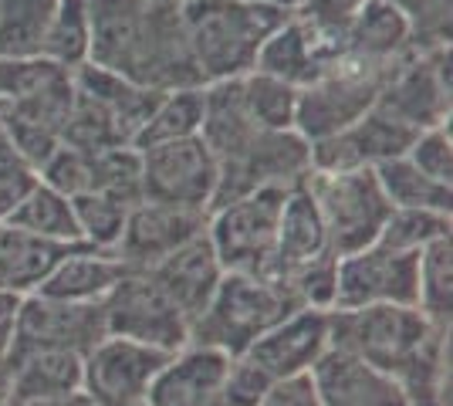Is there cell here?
Wrapping results in <instances>:
<instances>
[{"label": "cell", "mask_w": 453, "mask_h": 406, "mask_svg": "<svg viewBox=\"0 0 453 406\" xmlns=\"http://www.w3.org/2000/svg\"><path fill=\"white\" fill-rule=\"evenodd\" d=\"M342 44L345 55L379 68H396L410 51H416L410 18L386 0H365V7L342 31Z\"/></svg>", "instance_id": "603a6c76"}, {"label": "cell", "mask_w": 453, "mask_h": 406, "mask_svg": "<svg viewBox=\"0 0 453 406\" xmlns=\"http://www.w3.org/2000/svg\"><path fill=\"white\" fill-rule=\"evenodd\" d=\"M88 51H92V24L85 0H58L41 41V58L58 68L78 72L81 65H88Z\"/></svg>", "instance_id": "f546056e"}, {"label": "cell", "mask_w": 453, "mask_h": 406, "mask_svg": "<svg viewBox=\"0 0 453 406\" xmlns=\"http://www.w3.org/2000/svg\"><path fill=\"white\" fill-rule=\"evenodd\" d=\"M332 349V311L295 309L274 329H267L244 356L267 379L308 376L311 366Z\"/></svg>", "instance_id": "2e32d148"}, {"label": "cell", "mask_w": 453, "mask_h": 406, "mask_svg": "<svg viewBox=\"0 0 453 406\" xmlns=\"http://www.w3.org/2000/svg\"><path fill=\"white\" fill-rule=\"evenodd\" d=\"M139 406H150V403H139Z\"/></svg>", "instance_id": "c3c4849f"}, {"label": "cell", "mask_w": 453, "mask_h": 406, "mask_svg": "<svg viewBox=\"0 0 453 406\" xmlns=\"http://www.w3.org/2000/svg\"><path fill=\"white\" fill-rule=\"evenodd\" d=\"M72 203H75L81 244L85 248H98V251H115V244L122 237V227H126V217H129L133 207L109 194H81Z\"/></svg>", "instance_id": "8d00e7d4"}, {"label": "cell", "mask_w": 453, "mask_h": 406, "mask_svg": "<svg viewBox=\"0 0 453 406\" xmlns=\"http://www.w3.org/2000/svg\"><path fill=\"white\" fill-rule=\"evenodd\" d=\"M271 387H274V379H267L247 356H230V369H226V400H230V406H254Z\"/></svg>", "instance_id": "ab89813d"}, {"label": "cell", "mask_w": 453, "mask_h": 406, "mask_svg": "<svg viewBox=\"0 0 453 406\" xmlns=\"http://www.w3.org/2000/svg\"><path fill=\"white\" fill-rule=\"evenodd\" d=\"M20 295L0 288V372L7 369L11 356H14V342H18V318H20Z\"/></svg>", "instance_id": "7bdbcfd3"}, {"label": "cell", "mask_w": 453, "mask_h": 406, "mask_svg": "<svg viewBox=\"0 0 453 406\" xmlns=\"http://www.w3.org/2000/svg\"><path fill=\"white\" fill-rule=\"evenodd\" d=\"M92 24L88 65L152 92L203 85L189 58L180 0H85Z\"/></svg>", "instance_id": "6da1fadb"}, {"label": "cell", "mask_w": 453, "mask_h": 406, "mask_svg": "<svg viewBox=\"0 0 453 406\" xmlns=\"http://www.w3.org/2000/svg\"><path fill=\"white\" fill-rule=\"evenodd\" d=\"M304 183L319 207L328 251L335 257L376 244L382 224L393 211L379 187L376 170H349V173H315L311 170Z\"/></svg>", "instance_id": "8992f818"}, {"label": "cell", "mask_w": 453, "mask_h": 406, "mask_svg": "<svg viewBox=\"0 0 453 406\" xmlns=\"http://www.w3.org/2000/svg\"><path fill=\"white\" fill-rule=\"evenodd\" d=\"M241 92H244L247 112L261 129H295V112H298L295 85L261 72H247L241 75Z\"/></svg>", "instance_id": "d590c367"}, {"label": "cell", "mask_w": 453, "mask_h": 406, "mask_svg": "<svg viewBox=\"0 0 453 406\" xmlns=\"http://www.w3.org/2000/svg\"><path fill=\"white\" fill-rule=\"evenodd\" d=\"M180 14L189 58L203 85L247 75L267 34L291 18L274 4L250 0H187L180 4Z\"/></svg>", "instance_id": "7a4b0ae2"}, {"label": "cell", "mask_w": 453, "mask_h": 406, "mask_svg": "<svg viewBox=\"0 0 453 406\" xmlns=\"http://www.w3.org/2000/svg\"><path fill=\"white\" fill-rule=\"evenodd\" d=\"M453 237V217L450 213H436V211H410V207H393L382 234H379V244L393 248L403 254H419L423 248H430L434 241Z\"/></svg>", "instance_id": "e575fe53"}, {"label": "cell", "mask_w": 453, "mask_h": 406, "mask_svg": "<svg viewBox=\"0 0 453 406\" xmlns=\"http://www.w3.org/2000/svg\"><path fill=\"white\" fill-rule=\"evenodd\" d=\"M362 7H365V0H304L295 14L304 18L308 24H315L319 31L342 34L349 27V20L356 18Z\"/></svg>", "instance_id": "60d3db41"}, {"label": "cell", "mask_w": 453, "mask_h": 406, "mask_svg": "<svg viewBox=\"0 0 453 406\" xmlns=\"http://www.w3.org/2000/svg\"><path fill=\"white\" fill-rule=\"evenodd\" d=\"M393 68H379L352 58L342 51L328 61L319 75L304 88H298V112H295V133L308 142H319L325 135H335L359 122L379 98L382 81Z\"/></svg>", "instance_id": "5b68a950"}, {"label": "cell", "mask_w": 453, "mask_h": 406, "mask_svg": "<svg viewBox=\"0 0 453 406\" xmlns=\"http://www.w3.org/2000/svg\"><path fill=\"white\" fill-rule=\"evenodd\" d=\"M254 406H319L311 376H295V379H278Z\"/></svg>", "instance_id": "b9f144b4"}, {"label": "cell", "mask_w": 453, "mask_h": 406, "mask_svg": "<svg viewBox=\"0 0 453 406\" xmlns=\"http://www.w3.org/2000/svg\"><path fill=\"white\" fill-rule=\"evenodd\" d=\"M75 244L44 241L38 234H27L11 224H0V288L14 295H35L55 264Z\"/></svg>", "instance_id": "83f0119b"}, {"label": "cell", "mask_w": 453, "mask_h": 406, "mask_svg": "<svg viewBox=\"0 0 453 406\" xmlns=\"http://www.w3.org/2000/svg\"><path fill=\"white\" fill-rule=\"evenodd\" d=\"M207 217L210 213L176 207V203L139 200L126 217L115 254L126 264V271H150L166 254H173L176 248H183L187 241L207 231Z\"/></svg>", "instance_id": "5bb4252c"}, {"label": "cell", "mask_w": 453, "mask_h": 406, "mask_svg": "<svg viewBox=\"0 0 453 406\" xmlns=\"http://www.w3.org/2000/svg\"><path fill=\"white\" fill-rule=\"evenodd\" d=\"M4 146H7V135H4V129H0V153H4Z\"/></svg>", "instance_id": "bcb514c9"}, {"label": "cell", "mask_w": 453, "mask_h": 406, "mask_svg": "<svg viewBox=\"0 0 453 406\" xmlns=\"http://www.w3.org/2000/svg\"><path fill=\"white\" fill-rule=\"evenodd\" d=\"M173 352L142 346L133 339L102 335L81 356V393L98 406H139L146 403L156 372Z\"/></svg>", "instance_id": "7c38bea8"}, {"label": "cell", "mask_w": 453, "mask_h": 406, "mask_svg": "<svg viewBox=\"0 0 453 406\" xmlns=\"http://www.w3.org/2000/svg\"><path fill=\"white\" fill-rule=\"evenodd\" d=\"M146 274L163 288V295L187 315V322L193 326L196 315L207 309L210 295L220 285L224 268H220V261H217V254H213L207 241V231H203L200 237L187 241L183 248L166 254L159 264H152Z\"/></svg>", "instance_id": "7402d4cb"}, {"label": "cell", "mask_w": 453, "mask_h": 406, "mask_svg": "<svg viewBox=\"0 0 453 406\" xmlns=\"http://www.w3.org/2000/svg\"><path fill=\"white\" fill-rule=\"evenodd\" d=\"M41 406H98V403L88 400V396L78 389V393H68V396H61V400H51V403H41Z\"/></svg>", "instance_id": "ee69618b"}, {"label": "cell", "mask_w": 453, "mask_h": 406, "mask_svg": "<svg viewBox=\"0 0 453 406\" xmlns=\"http://www.w3.org/2000/svg\"><path fill=\"white\" fill-rule=\"evenodd\" d=\"M11 227H20L27 234H38L44 241H58V244H81L75 220V203L72 196L58 194L48 183H38L31 196L20 203L14 217L7 220Z\"/></svg>", "instance_id": "d6a6232c"}, {"label": "cell", "mask_w": 453, "mask_h": 406, "mask_svg": "<svg viewBox=\"0 0 453 406\" xmlns=\"http://www.w3.org/2000/svg\"><path fill=\"white\" fill-rule=\"evenodd\" d=\"M41 183V173L11 149V142L0 153V224H7L14 211L31 196V190Z\"/></svg>", "instance_id": "f35d334b"}, {"label": "cell", "mask_w": 453, "mask_h": 406, "mask_svg": "<svg viewBox=\"0 0 453 406\" xmlns=\"http://www.w3.org/2000/svg\"><path fill=\"white\" fill-rule=\"evenodd\" d=\"M328 251V237L321 227L319 207L311 200L308 183H298L284 194L281 217H278V241H274V268L267 278H281L288 271L302 268L308 261H319Z\"/></svg>", "instance_id": "484cf974"}, {"label": "cell", "mask_w": 453, "mask_h": 406, "mask_svg": "<svg viewBox=\"0 0 453 406\" xmlns=\"http://www.w3.org/2000/svg\"><path fill=\"white\" fill-rule=\"evenodd\" d=\"M308 376H311L319 406H406V396L389 372L369 366L335 346L311 366Z\"/></svg>", "instance_id": "44dd1931"}, {"label": "cell", "mask_w": 453, "mask_h": 406, "mask_svg": "<svg viewBox=\"0 0 453 406\" xmlns=\"http://www.w3.org/2000/svg\"><path fill=\"white\" fill-rule=\"evenodd\" d=\"M180 4H187V0H180Z\"/></svg>", "instance_id": "681fc988"}, {"label": "cell", "mask_w": 453, "mask_h": 406, "mask_svg": "<svg viewBox=\"0 0 453 406\" xmlns=\"http://www.w3.org/2000/svg\"><path fill=\"white\" fill-rule=\"evenodd\" d=\"M376 180L386 200H389V207L453 213V187H443V183L430 180L426 173H419L406 156L376 166Z\"/></svg>", "instance_id": "1f68e13d"}, {"label": "cell", "mask_w": 453, "mask_h": 406, "mask_svg": "<svg viewBox=\"0 0 453 406\" xmlns=\"http://www.w3.org/2000/svg\"><path fill=\"white\" fill-rule=\"evenodd\" d=\"M311 173V142L295 129H261L237 159L220 166L213 207L254 190H291ZM210 207V211H213Z\"/></svg>", "instance_id": "8fae6325"}, {"label": "cell", "mask_w": 453, "mask_h": 406, "mask_svg": "<svg viewBox=\"0 0 453 406\" xmlns=\"http://www.w3.org/2000/svg\"><path fill=\"white\" fill-rule=\"evenodd\" d=\"M139 166H142V200L210 213L220 166L200 135L139 149Z\"/></svg>", "instance_id": "30bf717a"}, {"label": "cell", "mask_w": 453, "mask_h": 406, "mask_svg": "<svg viewBox=\"0 0 453 406\" xmlns=\"http://www.w3.org/2000/svg\"><path fill=\"white\" fill-rule=\"evenodd\" d=\"M75 88L81 96H88L92 102H98L109 119L115 122V133L126 146H133L142 122L150 119L152 105L159 102L163 92H152V88H142L129 78L115 75V72H105V68H95V65H81L75 72Z\"/></svg>", "instance_id": "4316f807"}, {"label": "cell", "mask_w": 453, "mask_h": 406, "mask_svg": "<svg viewBox=\"0 0 453 406\" xmlns=\"http://www.w3.org/2000/svg\"><path fill=\"white\" fill-rule=\"evenodd\" d=\"M416 264L419 254L393 251L379 241L345 254L335 268V309L416 305Z\"/></svg>", "instance_id": "4fadbf2b"}, {"label": "cell", "mask_w": 453, "mask_h": 406, "mask_svg": "<svg viewBox=\"0 0 453 406\" xmlns=\"http://www.w3.org/2000/svg\"><path fill=\"white\" fill-rule=\"evenodd\" d=\"M386 4H393V7H399L406 18H410V24H413V18L423 11V0H386Z\"/></svg>", "instance_id": "f6af8a7d"}, {"label": "cell", "mask_w": 453, "mask_h": 406, "mask_svg": "<svg viewBox=\"0 0 453 406\" xmlns=\"http://www.w3.org/2000/svg\"><path fill=\"white\" fill-rule=\"evenodd\" d=\"M58 0H0V58H41Z\"/></svg>", "instance_id": "836d02e7"}, {"label": "cell", "mask_w": 453, "mask_h": 406, "mask_svg": "<svg viewBox=\"0 0 453 406\" xmlns=\"http://www.w3.org/2000/svg\"><path fill=\"white\" fill-rule=\"evenodd\" d=\"M284 194L288 190H254L210 211L207 241L220 268L230 274H271Z\"/></svg>", "instance_id": "52a82bcc"}, {"label": "cell", "mask_w": 453, "mask_h": 406, "mask_svg": "<svg viewBox=\"0 0 453 406\" xmlns=\"http://www.w3.org/2000/svg\"><path fill=\"white\" fill-rule=\"evenodd\" d=\"M230 356L187 342L156 372L146 403L150 406H230L226 400Z\"/></svg>", "instance_id": "d6986e66"}, {"label": "cell", "mask_w": 453, "mask_h": 406, "mask_svg": "<svg viewBox=\"0 0 453 406\" xmlns=\"http://www.w3.org/2000/svg\"><path fill=\"white\" fill-rule=\"evenodd\" d=\"M416 309L434 326L450 329L453 318V237L434 241L416 264Z\"/></svg>", "instance_id": "4dcf8cb0"}, {"label": "cell", "mask_w": 453, "mask_h": 406, "mask_svg": "<svg viewBox=\"0 0 453 406\" xmlns=\"http://www.w3.org/2000/svg\"><path fill=\"white\" fill-rule=\"evenodd\" d=\"M250 4H267V0H250Z\"/></svg>", "instance_id": "7dc6e473"}, {"label": "cell", "mask_w": 453, "mask_h": 406, "mask_svg": "<svg viewBox=\"0 0 453 406\" xmlns=\"http://www.w3.org/2000/svg\"><path fill=\"white\" fill-rule=\"evenodd\" d=\"M450 44L430 51H410L382 81L372 109L396 119L399 126L423 133L434 126H450Z\"/></svg>", "instance_id": "ba28073f"}, {"label": "cell", "mask_w": 453, "mask_h": 406, "mask_svg": "<svg viewBox=\"0 0 453 406\" xmlns=\"http://www.w3.org/2000/svg\"><path fill=\"white\" fill-rule=\"evenodd\" d=\"M126 274V264L115 251H98L75 244L55 264V271L44 278L35 295H48L58 302H75V305H98L115 288V281Z\"/></svg>", "instance_id": "d4e9b609"}, {"label": "cell", "mask_w": 453, "mask_h": 406, "mask_svg": "<svg viewBox=\"0 0 453 406\" xmlns=\"http://www.w3.org/2000/svg\"><path fill=\"white\" fill-rule=\"evenodd\" d=\"M413 139H416L413 129L399 126L396 119L382 116L379 109H369L349 129L311 142V170L315 173L376 170V166L389 163V159L406 156Z\"/></svg>", "instance_id": "9a60e30c"}, {"label": "cell", "mask_w": 453, "mask_h": 406, "mask_svg": "<svg viewBox=\"0 0 453 406\" xmlns=\"http://www.w3.org/2000/svg\"><path fill=\"white\" fill-rule=\"evenodd\" d=\"M102 335H109L102 302L75 305V302H58L48 295H24L14 352L18 349H61V352L85 356Z\"/></svg>", "instance_id": "e0dca14e"}, {"label": "cell", "mask_w": 453, "mask_h": 406, "mask_svg": "<svg viewBox=\"0 0 453 406\" xmlns=\"http://www.w3.org/2000/svg\"><path fill=\"white\" fill-rule=\"evenodd\" d=\"M261 126L247 112L241 78L226 81H207L203 85V119H200V139L207 142L217 166L244 153L247 146L257 139Z\"/></svg>", "instance_id": "cb8c5ba5"}, {"label": "cell", "mask_w": 453, "mask_h": 406, "mask_svg": "<svg viewBox=\"0 0 453 406\" xmlns=\"http://www.w3.org/2000/svg\"><path fill=\"white\" fill-rule=\"evenodd\" d=\"M440 329L416 305L332 309V346L399 379Z\"/></svg>", "instance_id": "277c9868"}, {"label": "cell", "mask_w": 453, "mask_h": 406, "mask_svg": "<svg viewBox=\"0 0 453 406\" xmlns=\"http://www.w3.org/2000/svg\"><path fill=\"white\" fill-rule=\"evenodd\" d=\"M406 159L413 163L419 173H426L430 180L453 187V135L450 126H434L416 133V139L406 149Z\"/></svg>", "instance_id": "74e56055"}, {"label": "cell", "mask_w": 453, "mask_h": 406, "mask_svg": "<svg viewBox=\"0 0 453 406\" xmlns=\"http://www.w3.org/2000/svg\"><path fill=\"white\" fill-rule=\"evenodd\" d=\"M295 309L298 305L274 278L224 271L207 309L189 326V342L217 349L224 356H244L267 329H274Z\"/></svg>", "instance_id": "3957f363"}, {"label": "cell", "mask_w": 453, "mask_h": 406, "mask_svg": "<svg viewBox=\"0 0 453 406\" xmlns=\"http://www.w3.org/2000/svg\"><path fill=\"white\" fill-rule=\"evenodd\" d=\"M342 51H345L342 34L319 31L315 24H308L304 18L291 14V18H284L267 34V41L261 44V51H257L250 72H261V75L288 81L295 88H304L328 61L339 58Z\"/></svg>", "instance_id": "ac0fdd59"}, {"label": "cell", "mask_w": 453, "mask_h": 406, "mask_svg": "<svg viewBox=\"0 0 453 406\" xmlns=\"http://www.w3.org/2000/svg\"><path fill=\"white\" fill-rule=\"evenodd\" d=\"M81 389V356L61 349H18L0 372V406H41Z\"/></svg>", "instance_id": "ffe728a7"}, {"label": "cell", "mask_w": 453, "mask_h": 406, "mask_svg": "<svg viewBox=\"0 0 453 406\" xmlns=\"http://www.w3.org/2000/svg\"><path fill=\"white\" fill-rule=\"evenodd\" d=\"M105 332L142 346L176 352L189 342L187 315L163 295L146 271H126L102 302Z\"/></svg>", "instance_id": "9c48e42d"}, {"label": "cell", "mask_w": 453, "mask_h": 406, "mask_svg": "<svg viewBox=\"0 0 453 406\" xmlns=\"http://www.w3.org/2000/svg\"><path fill=\"white\" fill-rule=\"evenodd\" d=\"M200 119H203V85L163 92L159 102L152 105L150 119L142 122L139 135H135L133 149H146V146H159V142H176V139L200 135Z\"/></svg>", "instance_id": "f1b7e54d"}]
</instances>
